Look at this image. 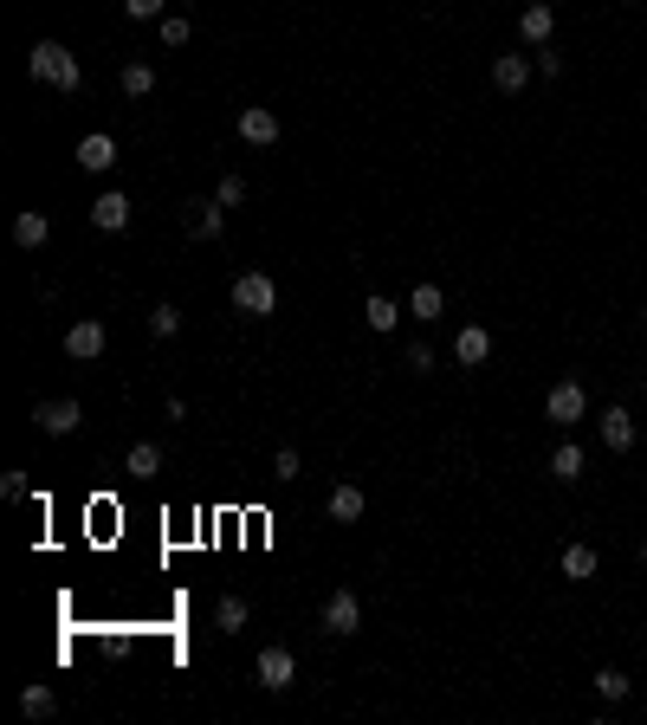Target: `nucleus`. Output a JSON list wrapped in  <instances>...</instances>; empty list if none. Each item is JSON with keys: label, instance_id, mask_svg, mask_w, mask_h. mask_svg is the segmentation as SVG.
Returning <instances> with one entry per match:
<instances>
[{"label": "nucleus", "instance_id": "12", "mask_svg": "<svg viewBox=\"0 0 647 725\" xmlns=\"http://www.w3.org/2000/svg\"><path fill=\"white\" fill-rule=\"evenodd\" d=\"M182 227L195 240H220V234H227V208H220V201H195V208L182 214Z\"/></svg>", "mask_w": 647, "mask_h": 725}, {"label": "nucleus", "instance_id": "9", "mask_svg": "<svg viewBox=\"0 0 647 725\" xmlns=\"http://www.w3.org/2000/svg\"><path fill=\"white\" fill-rule=\"evenodd\" d=\"M492 85H499L505 98H518V91L531 85V59L525 52H499V59H492Z\"/></svg>", "mask_w": 647, "mask_h": 725}, {"label": "nucleus", "instance_id": "24", "mask_svg": "<svg viewBox=\"0 0 647 725\" xmlns=\"http://www.w3.org/2000/svg\"><path fill=\"white\" fill-rule=\"evenodd\" d=\"M583 467H589V460H583V447H576V441H563L557 454H550V473H557L563 486H570V480H583Z\"/></svg>", "mask_w": 647, "mask_h": 725}, {"label": "nucleus", "instance_id": "29", "mask_svg": "<svg viewBox=\"0 0 647 725\" xmlns=\"http://www.w3.org/2000/svg\"><path fill=\"white\" fill-rule=\"evenodd\" d=\"M214 201H220V208H240V201H246V175H220Z\"/></svg>", "mask_w": 647, "mask_h": 725}, {"label": "nucleus", "instance_id": "18", "mask_svg": "<svg viewBox=\"0 0 647 725\" xmlns=\"http://www.w3.org/2000/svg\"><path fill=\"white\" fill-rule=\"evenodd\" d=\"M557 570H563V577H570V583H589V577H596V570H602L596 544H570V551L557 557Z\"/></svg>", "mask_w": 647, "mask_h": 725}, {"label": "nucleus", "instance_id": "34", "mask_svg": "<svg viewBox=\"0 0 647 725\" xmlns=\"http://www.w3.org/2000/svg\"><path fill=\"white\" fill-rule=\"evenodd\" d=\"M538 72H544V78H557V72H563V52H557V46H544V52H538Z\"/></svg>", "mask_w": 647, "mask_h": 725}, {"label": "nucleus", "instance_id": "27", "mask_svg": "<svg viewBox=\"0 0 647 725\" xmlns=\"http://www.w3.org/2000/svg\"><path fill=\"white\" fill-rule=\"evenodd\" d=\"M298 473H305V460H298V447H279V454H272V480H279V486H292Z\"/></svg>", "mask_w": 647, "mask_h": 725}, {"label": "nucleus", "instance_id": "26", "mask_svg": "<svg viewBox=\"0 0 647 725\" xmlns=\"http://www.w3.org/2000/svg\"><path fill=\"white\" fill-rule=\"evenodd\" d=\"M628 687H635V680H628L622 667H602V674H596V693H602L609 706H615V700H628Z\"/></svg>", "mask_w": 647, "mask_h": 725}, {"label": "nucleus", "instance_id": "22", "mask_svg": "<svg viewBox=\"0 0 647 725\" xmlns=\"http://www.w3.org/2000/svg\"><path fill=\"white\" fill-rule=\"evenodd\" d=\"M117 85H123V98H149V91H156V65L130 59V65L117 72Z\"/></svg>", "mask_w": 647, "mask_h": 725}, {"label": "nucleus", "instance_id": "10", "mask_svg": "<svg viewBox=\"0 0 647 725\" xmlns=\"http://www.w3.org/2000/svg\"><path fill=\"white\" fill-rule=\"evenodd\" d=\"M363 512H369L363 486H330V499H324V518H330V525H356Z\"/></svg>", "mask_w": 647, "mask_h": 725}, {"label": "nucleus", "instance_id": "20", "mask_svg": "<svg viewBox=\"0 0 647 725\" xmlns=\"http://www.w3.org/2000/svg\"><path fill=\"white\" fill-rule=\"evenodd\" d=\"M123 473H130V480H156V473H162V447L156 441H136L130 454H123Z\"/></svg>", "mask_w": 647, "mask_h": 725}, {"label": "nucleus", "instance_id": "7", "mask_svg": "<svg viewBox=\"0 0 647 725\" xmlns=\"http://www.w3.org/2000/svg\"><path fill=\"white\" fill-rule=\"evenodd\" d=\"M104 344H110V331H104L98 318H85V324H72V331H65V357H72V363H98Z\"/></svg>", "mask_w": 647, "mask_h": 725}, {"label": "nucleus", "instance_id": "16", "mask_svg": "<svg viewBox=\"0 0 647 725\" xmlns=\"http://www.w3.org/2000/svg\"><path fill=\"white\" fill-rule=\"evenodd\" d=\"M110 162H117V136H104V130H91L85 143H78V169H91V175H104Z\"/></svg>", "mask_w": 647, "mask_h": 725}, {"label": "nucleus", "instance_id": "2", "mask_svg": "<svg viewBox=\"0 0 647 725\" xmlns=\"http://www.w3.org/2000/svg\"><path fill=\"white\" fill-rule=\"evenodd\" d=\"M233 311H246V318H272V311H279V285H272V272H240V279H233Z\"/></svg>", "mask_w": 647, "mask_h": 725}, {"label": "nucleus", "instance_id": "28", "mask_svg": "<svg viewBox=\"0 0 647 725\" xmlns=\"http://www.w3.org/2000/svg\"><path fill=\"white\" fill-rule=\"evenodd\" d=\"M156 26H162V46H188V39H195V26H188L182 13H162Z\"/></svg>", "mask_w": 647, "mask_h": 725}, {"label": "nucleus", "instance_id": "13", "mask_svg": "<svg viewBox=\"0 0 647 725\" xmlns=\"http://www.w3.org/2000/svg\"><path fill=\"white\" fill-rule=\"evenodd\" d=\"M550 33H557V13H550L544 0H531V7L518 13V39H525V46H550Z\"/></svg>", "mask_w": 647, "mask_h": 725}, {"label": "nucleus", "instance_id": "4", "mask_svg": "<svg viewBox=\"0 0 647 725\" xmlns=\"http://www.w3.org/2000/svg\"><path fill=\"white\" fill-rule=\"evenodd\" d=\"M253 680L266 693H285L298 680V661H292V648H279V641H272V648H259V661H253Z\"/></svg>", "mask_w": 647, "mask_h": 725}, {"label": "nucleus", "instance_id": "17", "mask_svg": "<svg viewBox=\"0 0 647 725\" xmlns=\"http://www.w3.org/2000/svg\"><path fill=\"white\" fill-rule=\"evenodd\" d=\"M602 447H609V454H628V447H635V415H628V408H609V415H602Z\"/></svg>", "mask_w": 647, "mask_h": 725}, {"label": "nucleus", "instance_id": "3", "mask_svg": "<svg viewBox=\"0 0 647 725\" xmlns=\"http://www.w3.org/2000/svg\"><path fill=\"white\" fill-rule=\"evenodd\" d=\"M544 415L557 421V428H576V421L589 415V395H583V382H576V376L550 382V395H544Z\"/></svg>", "mask_w": 647, "mask_h": 725}, {"label": "nucleus", "instance_id": "33", "mask_svg": "<svg viewBox=\"0 0 647 725\" xmlns=\"http://www.w3.org/2000/svg\"><path fill=\"white\" fill-rule=\"evenodd\" d=\"M26 492H33L26 473H7V480H0V499H26Z\"/></svg>", "mask_w": 647, "mask_h": 725}, {"label": "nucleus", "instance_id": "30", "mask_svg": "<svg viewBox=\"0 0 647 725\" xmlns=\"http://www.w3.org/2000/svg\"><path fill=\"white\" fill-rule=\"evenodd\" d=\"M149 331H156V337H175V331H182V311H175V305H156V311H149Z\"/></svg>", "mask_w": 647, "mask_h": 725}, {"label": "nucleus", "instance_id": "32", "mask_svg": "<svg viewBox=\"0 0 647 725\" xmlns=\"http://www.w3.org/2000/svg\"><path fill=\"white\" fill-rule=\"evenodd\" d=\"M408 369H415V376H428V369H434V350L428 344H408V357H402Z\"/></svg>", "mask_w": 647, "mask_h": 725}, {"label": "nucleus", "instance_id": "11", "mask_svg": "<svg viewBox=\"0 0 647 725\" xmlns=\"http://www.w3.org/2000/svg\"><path fill=\"white\" fill-rule=\"evenodd\" d=\"M486 357H492V331H486V324H466V331L453 337V363H460V369H479Z\"/></svg>", "mask_w": 647, "mask_h": 725}, {"label": "nucleus", "instance_id": "1", "mask_svg": "<svg viewBox=\"0 0 647 725\" xmlns=\"http://www.w3.org/2000/svg\"><path fill=\"white\" fill-rule=\"evenodd\" d=\"M26 72H33L39 85L65 91V98L85 85V65H78V52H72V46H59V39H39V46L26 52Z\"/></svg>", "mask_w": 647, "mask_h": 725}, {"label": "nucleus", "instance_id": "25", "mask_svg": "<svg viewBox=\"0 0 647 725\" xmlns=\"http://www.w3.org/2000/svg\"><path fill=\"white\" fill-rule=\"evenodd\" d=\"M20 713L26 719H52V713H59V693H52V687H26L20 693Z\"/></svg>", "mask_w": 647, "mask_h": 725}, {"label": "nucleus", "instance_id": "23", "mask_svg": "<svg viewBox=\"0 0 647 725\" xmlns=\"http://www.w3.org/2000/svg\"><path fill=\"white\" fill-rule=\"evenodd\" d=\"M408 318H421V324L447 318V298H440V285H415V298H408Z\"/></svg>", "mask_w": 647, "mask_h": 725}, {"label": "nucleus", "instance_id": "5", "mask_svg": "<svg viewBox=\"0 0 647 725\" xmlns=\"http://www.w3.org/2000/svg\"><path fill=\"white\" fill-rule=\"evenodd\" d=\"M318 622H324V635H356V628H363V603H356L350 590H330Z\"/></svg>", "mask_w": 647, "mask_h": 725}, {"label": "nucleus", "instance_id": "19", "mask_svg": "<svg viewBox=\"0 0 647 725\" xmlns=\"http://www.w3.org/2000/svg\"><path fill=\"white\" fill-rule=\"evenodd\" d=\"M363 324L369 331H395V324H402V305H395L389 292H369L363 298Z\"/></svg>", "mask_w": 647, "mask_h": 725}, {"label": "nucleus", "instance_id": "14", "mask_svg": "<svg viewBox=\"0 0 647 725\" xmlns=\"http://www.w3.org/2000/svg\"><path fill=\"white\" fill-rule=\"evenodd\" d=\"M91 227L123 234V227H130V195H117V188H110V195H98V201H91Z\"/></svg>", "mask_w": 647, "mask_h": 725}, {"label": "nucleus", "instance_id": "15", "mask_svg": "<svg viewBox=\"0 0 647 725\" xmlns=\"http://www.w3.org/2000/svg\"><path fill=\"white\" fill-rule=\"evenodd\" d=\"M52 240V221L39 208H26V214H13V246H20V253H39V246Z\"/></svg>", "mask_w": 647, "mask_h": 725}, {"label": "nucleus", "instance_id": "21", "mask_svg": "<svg viewBox=\"0 0 647 725\" xmlns=\"http://www.w3.org/2000/svg\"><path fill=\"white\" fill-rule=\"evenodd\" d=\"M246 622H253V609H246V596H220V603H214V628H220V635H240Z\"/></svg>", "mask_w": 647, "mask_h": 725}, {"label": "nucleus", "instance_id": "6", "mask_svg": "<svg viewBox=\"0 0 647 725\" xmlns=\"http://www.w3.org/2000/svg\"><path fill=\"white\" fill-rule=\"evenodd\" d=\"M33 421H39V434H78L85 408H78L72 395H52V402H39V408H33Z\"/></svg>", "mask_w": 647, "mask_h": 725}, {"label": "nucleus", "instance_id": "8", "mask_svg": "<svg viewBox=\"0 0 647 725\" xmlns=\"http://www.w3.org/2000/svg\"><path fill=\"white\" fill-rule=\"evenodd\" d=\"M233 130H240V143H253V149H266V143H279V117L266 111V104H246L240 117H233Z\"/></svg>", "mask_w": 647, "mask_h": 725}, {"label": "nucleus", "instance_id": "31", "mask_svg": "<svg viewBox=\"0 0 647 725\" xmlns=\"http://www.w3.org/2000/svg\"><path fill=\"white\" fill-rule=\"evenodd\" d=\"M123 13H130V20H162L169 0H123Z\"/></svg>", "mask_w": 647, "mask_h": 725}]
</instances>
